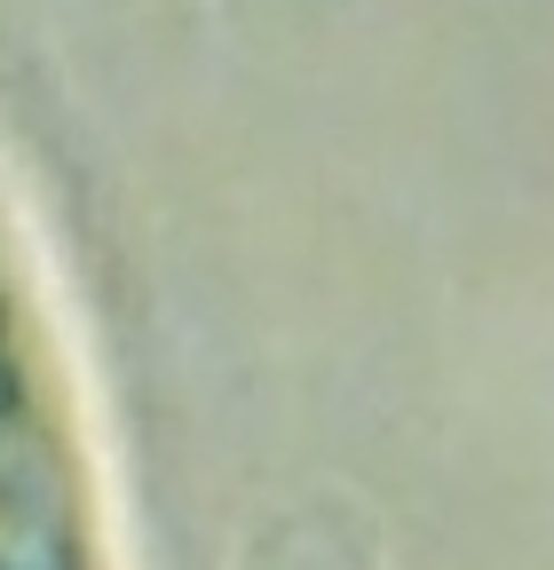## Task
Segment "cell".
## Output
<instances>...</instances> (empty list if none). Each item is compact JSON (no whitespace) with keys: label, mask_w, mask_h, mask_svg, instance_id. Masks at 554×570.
I'll use <instances>...</instances> for the list:
<instances>
[{"label":"cell","mask_w":554,"mask_h":570,"mask_svg":"<svg viewBox=\"0 0 554 570\" xmlns=\"http://www.w3.org/2000/svg\"><path fill=\"white\" fill-rule=\"evenodd\" d=\"M0 570H96L80 436L9 230H0Z\"/></svg>","instance_id":"1"}]
</instances>
